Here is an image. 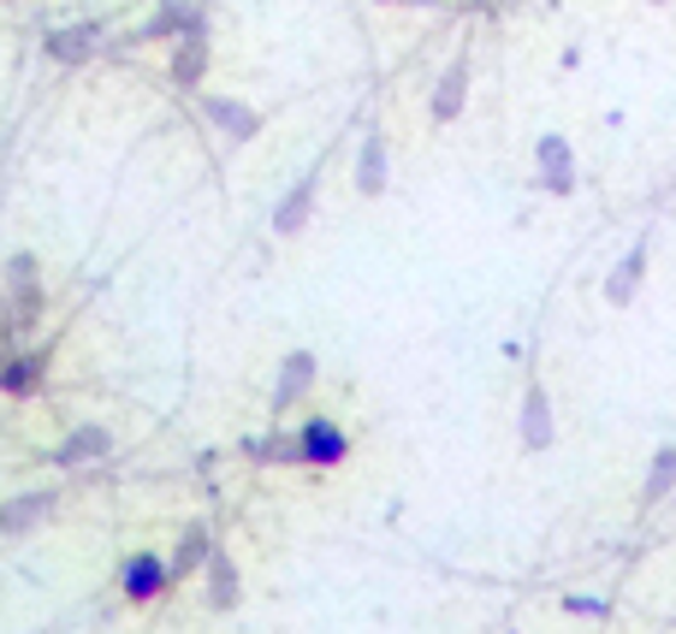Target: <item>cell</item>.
Masks as SVG:
<instances>
[{"mask_svg":"<svg viewBox=\"0 0 676 634\" xmlns=\"http://www.w3.org/2000/svg\"><path fill=\"white\" fill-rule=\"evenodd\" d=\"M641 279H646V238H641V244L629 249V256L606 273V285H599V291H606V303H611V308H629V303H635V291H641Z\"/></svg>","mask_w":676,"mask_h":634,"instance_id":"15","label":"cell"},{"mask_svg":"<svg viewBox=\"0 0 676 634\" xmlns=\"http://www.w3.org/2000/svg\"><path fill=\"white\" fill-rule=\"evenodd\" d=\"M172 569H167V557H155V552H137V557H125L120 564V593L131 604H155L160 593H172Z\"/></svg>","mask_w":676,"mask_h":634,"instance_id":"3","label":"cell"},{"mask_svg":"<svg viewBox=\"0 0 676 634\" xmlns=\"http://www.w3.org/2000/svg\"><path fill=\"white\" fill-rule=\"evenodd\" d=\"M315 196H320L315 172H303V179L285 190V202L273 208V238H297V231L308 226V219H315Z\"/></svg>","mask_w":676,"mask_h":634,"instance_id":"10","label":"cell"},{"mask_svg":"<svg viewBox=\"0 0 676 634\" xmlns=\"http://www.w3.org/2000/svg\"><path fill=\"white\" fill-rule=\"evenodd\" d=\"M167 78H172V90H196V83L209 78V24H196V31L172 36Z\"/></svg>","mask_w":676,"mask_h":634,"instance_id":"7","label":"cell"},{"mask_svg":"<svg viewBox=\"0 0 676 634\" xmlns=\"http://www.w3.org/2000/svg\"><path fill=\"white\" fill-rule=\"evenodd\" d=\"M671 493H676V445H658L653 463H646V480H641V510L665 505Z\"/></svg>","mask_w":676,"mask_h":634,"instance_id":"19","label":"cell"},{"mask_svg":"<svg viewBox=\"0 0 676 634\" xmlns=\"http://www.w3.org/2000/svg\"><path fill=\"white\" fill-rule=\"evenodd\" d=\"M386 184H392V160H386V137L380 131H369L362 137V149H357V196H386Z\"/></svg>","mask_w":676,"mask_h":634,"instance_id":"12","label":"cell"},{"mask_svg":"<svg viewBox=\"0 0 676 634\" xmlns=\"http://www.w3.org/2000/svg\"><path fill=\"white\" fill-rule=\"evenodd\" d=\"M101 456H113V427H78V433L60 439L54 463H60V468H83V463H101Z\"/></svg>","mask_w":676,"mask_h":634,"instance_id":"13","label":"cell"},{"mask_svg":"<svg viewBox=\"0 0 676 634\" xmlns=\"http://www.w3.org/2000/svg\"><path fill=\"white\" fill-rule=\"evenodd\" d=\"M54 505H60V493L54 486H42V493H19L0 505V534H31L36 522H48Z\"/></svg>","mask_w":676,"mask_h":634,"instance_id":"11","label":"cell"},{"mask_svg":"<svg viewBox=\"0 0 676 634\" xmlns=\"http://www.w3.org/2000/svg\"><path fill=\"white\" fill-rule=\"evenodd\" d=\"M315 380H320V356H315V350H285L279 380H273V416H285L291 404H303V397L315 392Z\"/></svg>","mask_w":676,"mask_h":634,"instance_id":"5","label":"cell"},{"mask_svg":"<svg viewBox=\"0 0 676 634\" xmlns=\"http://www.w3.org/2000/svg\"><path fill=\"white\" fill-rule=\"evenodd\" d=\"M564 611H576V616H599V623H606V616H611V599H599V593H570V599H564Z\"/></svg>","mask_w":676,"mask_h":634,"instance_id":"22","label":"cell"},{"mask_svg":"<svg viewBox=\"0 0 676 634\" xmlns=\"http://www.w3.org/2000/svg\"><path fill=\"white\" fill-rule=\"evenodd\" d=\"M238 599H244L238 564H232V552L214 545V557H209V611H238Z\"/></svg>","mask_w":676,"mask_h":634,"instance_id":"17","label":"cell"},{"mask_svg":"<svg viewBox=\"0 0 676 634\" xmlns=\"http://www.w3.org/2000/svg\"><path fill=\"white\" fill-rule=\"evenodd\" d=\"M101 48V24H71V31H48V54L60 66H83Z\"/></svg>","mask_w":676,"mask_h":634,"instance_id":"18","label":"cell"},{"mask_svg":"<svg viewBox=\"0 0 676 634\" xmlns=\"http://www.w3.org/2000/svg\"><path fill=\"white\" fill-rule=\"evenodd\" d=\"M7 297H12V327L31 332L42 320V261L31 256V249L7 261Z\"/></svg>","mask_w":676,"mask_h":634,"instance_id":"2","label":"cell"},{"mask_svg":"<svg viewBox=\"0 0 676 634\" xmlns=\"http://www.w3.org/2000/svg\"><path fill=\"white\" fill-rule=\"evenodd\" d=\"M209 557H214V534H209V522H190L184 534H179V545H172V557H167L172 581H184V575L209 569Z\"/></svg>","mask_w":676,"mask_h":634,"instance_id":"14","label":"cell"},{"mask_svg":"<svg viewBox=\"0 0 676 634\" xmlns=\"http://www.w3.org/2000/svg\"><path fill=\"white\" fill-rule=\"evenodd\" d=\"M202 120H209L226 143H256L261 137V113L238 95H209L202 101Z\"/></svg>","mask_w":676,"mask_h":634,"instance_id":"6","label":"cell"},{"mask_svg":"<svg viewBox=\"0 0 676 634\" xmlns=\"http://www.w3.org/2000/svg\"><path fill=\"white\" fill-rule=\"evenodd\" d=\"M646 7H665V0H646Z\"/></svg>","mask_w":676,"mask_h":634,"instance_id":"24","label":"cell"},{"mask_svg":"<svg viewBox=\"0 0 676 634\" xmlns=\"http://www.w3.org/2000/svg\"><path fill=\"white\" fill-rule=\"evenodd\" d=\"M534 172H540V190L547 196H576V149L564 137H540L534 143Z\"/></svg>","mask_w":676,"mask_h":634,"instance_id":"4","label":"cell"},{"mask_svg":"<svg viewBox=\"0 0 676 634\" xmlns=\"http://www.w3.org/2000/svg\"><path fill=\"white\" fill-rule=\"evenodd\" d=\"M42 386V356H7L0 362V392L7 397H31Z\"/></svg>","mask_w":676,"mask_h":634,"instance_id":"20","label":"cell"},{"mask_svg":"<svg viewBox=\"0 0 676 634\" xmlns=\"http://www.w3.org/2000/svg\"><path fill=\"white\" fill-rule=\"evenodd\" d=\"M463 107H469V54H458V60H451L446 71H439V83H433V101H428L433 125H451Z\"/></svg>","mask_w":676,"mask_h":634,"instance_id":"9","label":"cell"},{"mask_svg":"<svg viewBox=\"0 0 676 634\" xmlns=\"http://www.w3.org/2000/svg\"><path fill=\"white\" fill-rule=\"evenodd\" d=\"M398 7H428V0H398Z\"/></svg>","mask_w":676,"mask_h":634,"instance_id":"23","label":"cell"},{"mask_svg":"<svg viewBox=\"0 0 676 634\" xmlns=\"http://www.w3.org/2000/svg\"><path fill=\"white\" fill-rule=\"evenodd\" d=\"M196 24H209V19H202V7H196V0H160V12H155L149 24H143V36H149V42H167V36L196 31Z\"/></svg>","mask_w":676,"mask_h":634,"instance_id":"16","label":"cell"},{"mask_svg":"<svg viewBox=\"0 0 676 634\" xmlns=\"http://www.w3.org/2000/svg\"><path fill=\"white\" fill-rule=\"evenodd\" d=\"M517 433H522V451H552V439H557V421H552V397L547 386H528L522 392V409H517Z\"/></svg>","mask_w":676,"mask_h":634,"instance_id":"8","label":"cell"},{"mask_svg":"<svg viewBox=\"0 0 676 634\" xmlns=\"http://www.w3.org/2000/svg\"><path fill=\"white\" fill-rule=\"evenodd\" d=\"M297 451H303V468H345L350 463V433L333 416H308L297 427Z\"/></svg>","mask_w":676,"mask_h":634,"instance_id":"1","label":"cell"},{"mask_svg":"<svg viewBox=\"0 0 676 634\" xmlns=\"http://www.w3.org/2000/svg\"><path fill=\"white\" fill-rule=\"evenodd\" d=\"M244 451L256 456V463H303V451H297V433H279V427H273L268 439H249Z\"/></svg>","mask_w":676,"mask_h":634,"instance_id":"21","label":"cell"}]
</instances>
